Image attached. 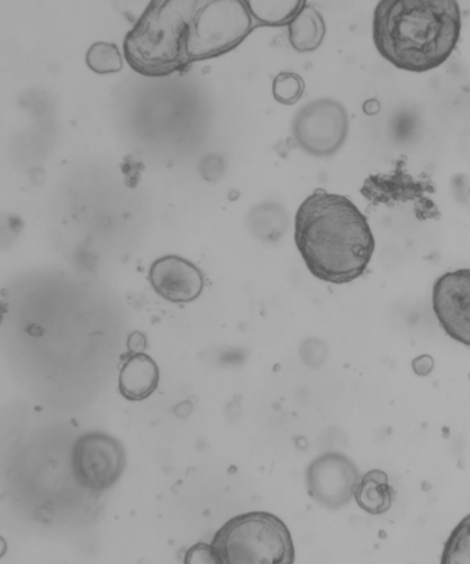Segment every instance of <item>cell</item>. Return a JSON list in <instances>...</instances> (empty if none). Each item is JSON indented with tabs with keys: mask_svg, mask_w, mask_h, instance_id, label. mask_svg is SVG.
Segmentation results:
<instances>
[{
	"mask_svg": "<svg viewBox=\"0 0 470 564\" xmlns=\"http://www.w3.org/2000/svg\"><path fill=\"white\" fill-rule=\"evenodd\" d=\"M295 242L311 275L334 285L363 276L375 250L368 218L349 198L316 189L295 216Z\"/></svg>",
	"mask_w": 470,
	"mask_h": 564,
	"instance_id": "obj_1",
	"label": "cell"
},
{
	"mask_svg": "<svg viewBox=\"0 0 470 564\" xmlns=\"http://www.w3.org/2000/svg\"><path fill=\"white\" fill-rule=\"evenodd\" d=\"M462 32L455 0H383L374 9L373 41L396 68L426 73L445 65Z\"/></svg>",
	"mask_w": 470,
	"mask_h": 564,
	"instance_id": "obj_2",
	"label": "cell"
},
{
	"mask_svg": "<svg viewBox=\"0 0 470 564\" xmlns=\"http://www.w3.org/2000/svg\"><path fill=\"white\" fill-rule=\"evenodd\" d=\"M197 0H155L125 35L124 57L140 75L164 77L192 65L189 22Z\"/></svg>",
	"mask_w": 470,
	"mask_h": 564,
	"instance_id": "obj_3",
	"label": "cell"
},
{
	"mask_svg": "<svg viewBox=\"0 0 470 564\" xmlns=\"http://www.w3.org/2000/svg\"><path fill=\"white\" fill-rule=\"evenodd\" d=\"M211 545L221 563L295 562L291 531L278 517L267 512H250L231 518L217 531Z\"/></svg>",
	"mask_w": 470,
	"mask_h": 564,
	"instance_id": "obj_4",
	"label": "cell"
},
{
	"mask_svg": "<svg viewBox=\"0 0 470 564\" xmlns=\"http://www.w3.org/2000/svg\"><path fill=\"white\" fill-rule=\"evenodd\" d=\"M247 2L197 0L187 41L192 63L229 53L258 29Z\"/></svg>",
	"mask_w": 470,
	"mask_h": 564,
	"instance_id": "obj_5",
	"label": "cell"
},
{
	"mask_svg": "<svg viewBox=\"0 0 470 564\" xmlns=\"http://www.w3.org/2000/svg\"><path fill=\"white\" fill-rule=\"evenodd\" d=\"M292 130L296 144L305 153L314 158H331L347 142L349 113L337 99L316 98L296 112Z\"/></svg>",
	"mask_w": 470,
	"mask_h": 564,
	"instance_id": "obj_6",
	"label": "cell"
},
{
	"mask_svg": "<svg viewBox=\"0 0 470 564\" xmlns=\"http://www.w3.org/2000/svg\"><path fill=\"white\" fill-rule=\"evenodd\" d=\"M72 466L80 486L101 492L121 479L128 466V456L119 440L94 432L80 436L76 442Z\"/></svg>",
	"mask_w": 470,
	"mask_h": 564,
	"instance_id": "obj_7",
	"label": "cell"
},
{
	"mask_svg": "<svg viewBox=\"0 0 470 564\" xmlns=\"http://www.w3.org/2000/svg\"><path fill=\"white\" fill-rule=\"evenodd\" d=\"M360 477L357 464L346 454L327 452L306 469L307 492L325 509L339 511L354 498Z\"/></svg>",
	"mask_w": 470,
	"mask_h": 564,
	"instance_id": "obj_8",
	"label": "cell"
},
{
	"mask_svg": "<svg viewBox=\"0 0 470 564\" xmlns=\"http://www.w3.org/2000/svg\"><path fill=\"white\" fill-rule=\"evenodd\" d=\"M433 312L449 338L470 347V269L446 272L434 282Z\"/></svg>",
	"mask_w": 470,
	"mask_h": 564,
	"instance_id": "obj_9",
	"label": "cell"
},
{
	"mask_svg": "<svg viewBox=\"0 0 470 564\" xmlns=\"http://www.w3.org/2000/svg\"><path fill=\"white\" fill-rule=\"evenodd\" d=\"M149 279L153 290L174 304L193 303L201 295L205 279L195 263L184 258H160L152 263Z\"/></svg>",
	"mask_w": 470,
	"mask_h": 564,
	"instance_id": "obj_10",
	"label": "cell"
},
{
	"mask_svg": "<svg viewBox=\"0 0 470 564\" xmlns=\"http://www.w3.org/2000/svg\"><path fill=\"white\" fill-rule=\"evenodd\" d=\"M159 383L157 364L149 355L133 354L124 361L120 372V391L125 399L141 402L155 393Z\"/></svg>",
	"mask_w": 470,
	"mask_h": 564,
	"instance_id": "obj_11",
	"label": "cell"
},
{
	"mask_svg": "<svg viewBox=\"0 0 470 564\" xmlns=\"http://www.w3.org/2000/svg\"><path fill=\"white\" fill-rule=\"evenodd\" d=\"M395 498L394 488L389 485L384 470L373 469L360 477L354 499L359 508L372 516H381L392 508Z\"/></svg>",
	"mask_w": 470,
	"mask_h": 564,
	"instance_id": "obj_12",
	"label": "cell"
},
{
	"mask_svg": "<svg viewBox=\"0 0 470 564\" xmlns=\"http://www.w3.org/2000/svg\"><path fill=\"white\" fill-rule=\"evenodd\" d=\"M288 26V41L300 53H311L320 47L327 34L323 14L306 2Z\"/></svg>",
	"mask_w": 470,
	"mask_h": 564,
	"instance_id": "obj_13",
	"label": "cell"
},
{
	"mask_svg": "<svg viewBox=\"0 0 470 564\" xmlns=\"http://www.w3.org/2000/svg\"><path fill=\"white\" fill-rule=\"evenodd\" d=\"M249 229L258 239L277 241L285 234L287 216L284 208L274 203L258 205L249 215Z\"/></svg>",
	"mask_w": 470,
	"mask_h": 564,
	"instance_id": "obj_14",
	"label": "cell"
},
{
	"mask_svg": "<svg viewBox=\"0 0 470 564\" xmlns=\"http://www.w3.org/2000/svg\"><path fill=\"white\" fill-rule=\"evenodd\" d=\"M252 18L259 26H283L291 24L306 2H247Z\"/></svg>",
	"mask_w": 470,
	"mask_h": 564,
	"instance_id": "obj_15",
	"label": "cell"
},
{
	"mask_svg": "<svg viewBox=\"0 0 470 564\" xmlns=\"http://www.w3.org/2000/svg\"><path fill=\"white\" fill-rule=\"evenodd\" d=\"M86 62L87 66L98 75L119 73L123 68L120 50L114 43H94L87 52Z\"/></svg>",
	"mask_w": 470,
	"mask_h": 564,
	"instance_id": "obj_16",
	"label": "cell"
},
{
	"mask_svg": "<svg viewBox=\"0 0 470 564\" xmlns=\"http://www.w3.org/2000/svg\"><path fill=\"white\" fill-rule=\"evenodd\" d=\"M441 563L470 564V514L451 531L442 549Z\"/></svg>",
	"mask_w": 470,
	"mask_h": 564,
	"instance_id": "obj_17",
	"label": "cell"
},
{
	"mask_svg": "<svg viewBox=\"0 0 470 564\" xmlns=\"http://www.w3.org/2000/svg\"><path fill=\"white\" fill-rule=\"evenodd\" d=\"M305 93V80L295 72H282L273 82V95L278 104L293 106Z\"/></svg>",
	"mask_w": 470,
	"mask_h": 564,
	"instance_id": "obj_18",
	"label": "cell"
},
{
	"mask_svg": "<svg viewBox=\"0 0 470 564\" xmlns=\"http://www.w3.org/2000/svg\"><path fill=\"white\" fill-rule=\"evenodd\" d=\"M186 563H221L211 544H197L189 550L185 558Z\"/></svg>",
	"mask_w": 470,
	"mask_h": 564,
	"instance_id": "obj_19",
	"label": "cell"
},
{
	"mask_svg": "<svg viewBox=\"0 0 470 564\" xmlns=\"http://www.w3.org/2000/svg\"><path fill=\"white\" fill-rule=\"evenodd\" d=\"M222 163L220 158L217 156H207L201 161L200 172L205 180L207 181H216L219 180L222 174Z\"/></svg>",
	"mask_w": 470,
	"mask_h": 564,
	"instance_id": "obj_20",
	"label": "cell"
},
{
	"mask_svg": "<svg viewBox=\"0 0 470 564\" xmlns=\"http://www.w3.org/2000/svg\"><path fill=\"white\" fill-rule=\"evenodd\" d=\"M412 367L418 377H427L434 369V360L429 355H422V357L413 360Z\"/></svg>",
	"mask_w": 470,
	"mask_h": 564,
	"instance_id": "obj_21",
	"label": "cell"
},
{
	"mask_svg": "<svg viewBox=\"0 0 470 564\" xmlns=\"http://www.w3.org/2000/svg\"><path fill=\"white\" fill-rule=\"evenodd\" d=\"M128 348L132 354H142L147 348V339L143 333L134 332L129 336Z\"/></svg>",
	"mask_w": 470,
	"mask_h": 564,
	"instance_id": "obj_22",
	"label": "cell"
},
{
	"mask_svg": "<svg viewBox=\"0 0 470 564\" xmlns=\"http://www.w3.org/2000/svg\"><path fill=\"white\" fill-rule=\"evenodd\" d=\"M193 412L192 403L184 402L175 408V413L178 417H187Z\"/></svg>",
	"mask_w": 470,
	"mask_h": 564,
	"instance_id": "obj_23",
	"label": "cell"
}]
</instances>
